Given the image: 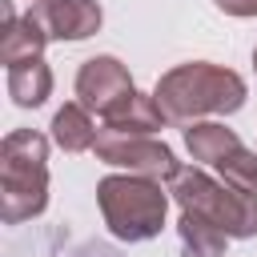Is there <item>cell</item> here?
<instances>
[{
	"label": "cell",
	"mask_w": 257,
	"mask_h": 257,
	"mask_svg": "<svg viewBox=\"0 0 257 257\" xmlns=\"http://www.w3.org/2000/svg\"><path fill=\"white\" fill-rule=\"evenodd\" d=\"M165 120L173 124H193L197 116H213V112H237L249 96L241 72L225 68V64H209V60H189L169 68L157 88H153Z\"/></svg>",
	"instance_id": "1"
},
{
	"label": "cell",
	"mask_w": 257,
	"mask_h": 257,
	"mask_svg": "<svg viewBox=\"0 0 257 257\" xmlns=\"http://www.w3.org/2000/svg\"><path fill=\"white\" fill-rule=\"evenodd\" d=\"M48 205V137L36 128H12L0 141V217L20 225Z\"/></svg>",
	"instance_id": "2"
},
{
	"label": "cell",
	"mask_w": 257,
	"mask_h": 257,
	"mask_svg": "<svg viewBox=\"0 0 257 257\" xmlns=\"http://www.w3.org/2000/svg\"><path fill=\"white\" fill-rule=\"evenodd\" d=\"M169 197L161 189V181L153 177H137V173H112L96 185V205L100 217L108 225V233L116 241H149L165 229V213H169Z\"/></svg>",
	"instance_id": "3"
},
{
	"label": "cell",
	"mask_w": 257,
	"mask_h": 257,
	"mask_svg": "<svg viewBox=\"0 0 257 257\" xmlns=\"http://www.w3.org/2000/svg\"><path fill=\"white\" fill-rule=\"evenodd\" d=\"M169 193L181 205V213H197L213 221L225 237H237V241L257 237V193H241L225 181H213L201 169H181Z\"/></svg>",
	"instance_id": "4"
},
{
	"label": "cell",
	"mask_w": 257,
	"mask_h": 257,
	"mask_svg": "<svg viewBox=\"0 0 257 257\" xmlns=\"http://www.w3.org/2000/svg\"><path fill=\"white\" fill-rule=\"evenodd\" d=\"M96 161L112 165V169H128L137 177H153V181H173L181 173V161L173 157V149L157 137H120L100 128L96 145H92Z\"/></svg>",
	"instance_id": "5"
},
{
	"label": "cell",
	"mask_w": 257,
	"mask_h": 257,
	"mask_svg": "<svg viewBox=\"0 0 257 257\" xmlns=\"http://www.w3.org/2000/svg\"><path fill=\"white\" fill-rule=\"evenodd\" d=\"M133 92V76L128 68L116 60V56H92L80 64L76 72V100L88 108V112H108L120 96Z\"/></svg>",
	"instance_id": "6"
},
{
	"label": "cell",
	"mask_w": 257,
	"mask_h": 257,
	"mask_svg": "<svg viewBox=\"0 0 257 257\" xmlns=\"http://www.w3.org/2000/svg\"><path fill=\"white\" fill-rule=\"evenodd\" d=\"M32 16L44 24L48 40H88L104 24L96 0H40L32 4Z\"/></svg>",
	"instance_id": "7"
},
{
	"label": "cell",
	"mask_w": 257,
	"mask_h": 257,
	"mask_svg": "<svg viewBox=\"0 0 257 257\" xmlns=\"http://www.w3.org/2000/svg\"><path fill=\"white\" fill-rule=\"evenodd\" d=\"M0 12H4L0 60H4L8 68H12V64H24V60H40V52H44V44H48V32H44V24L32 16V8H28L24 16H16V12H12V0H4Z\"/></svg>",
	"instance_id": "8"
},
{
	"label": "cell",
	"mask_w": 257,
	"mask_h": 257,
	"mask_svg": "<svg viewBox=\"0 0 257 257\" xmlns=\"http://www.w3.org/2000/svg\"><path fill=\"white\" fill-rule=\"evenodd\" d=\"M161 124H165V112H161L157 96L153 92H137V88L128 96H120L104 112V128L120 133V137H153Z\"/></svg>",
	"instance_id": "9"
},
{
	"label": "cell",
	"mask_w": 257,
	"mask_h": 257,
	"mask_svg": "<svg viewBox=\"0 0 257 257\" xmlns=\"http://www.w3.org/2000/svg\"><path fill=\"white\" fill-rule=\"evenodd\" d=\"M96 137H100V128H96L92 112H88L80 100L56 108V116H52V141H56L64 153H88V149L96 145Z\"/></svg>",
	"instance_id": "10"
},
{
	"label": "cell",
	"mask_w": 257,
	"mask_h": 257,
	"mask_svg": "<svg viewBox=\"0 0 257 257\" xmlns=\"http://www.w3.org/2000/svg\"><path fill=\"white\" fill-rule=\"evenodd\" d=\"M8 96L20 108H40L52 96V68L44 60H24L8 68Z\"/></svg>",
	"instance_id": "11"
},
{
	"label": "cell",
	"mask_w": 257,
	"mask_h": 257,
	"mask_svg": "<svg viewBox=\"0 0 257 257\" xmlns=\"http://www.w3.org/2000/svg\"><path fill=\"white\" fill-rule=\"evenodd\" d=\"M237 145H241L237 133L225 128V124H217V120H193V124L185 128V149H189V157L201 161V165H217V161L229 157Z\"/></svg>",
	"instance_id": "12"
},
{
	"label": "cell",
	"mask_w": 257,
	"mask_h": 257,
	"mask_svg": "<svg viewBox=\"0 0 257 257\" xmlns=\"http://www.w3.org/2000/svg\"><path fill=\"white\" fill-rule=\"evenodd\" d=\"M177 233H181V245H185L189 257H225L229 237H225L213 221H205V217H197V213H181Z\"/></svg>",
	"instance_id": "13"
},
{
	"label": "cell",
	"mask_w": 257,
	"mask_h": 257,
	"mask_svg": "<svg viewBox=\"0 0 257 257\" xmlns=\"http://www.w3.org/2000/svg\"><path fill=\"white\" fill-rule=\"evenodd\" d=\"M217 173H221L225 185H233L241 193H257V153H249L245 145H237L229 157H221Z\"/></svg>",
	"instance_id": "14"
},
{
	"label": "cell",
	"mask_w": 257,
	"mask_h": 257,
	"mask_svg": "<svg viewBox=\"0 0 257 257\" xmlns=\"http://www.w3.org/2000/svg\"><path fill=\"white\" fill-rule=\"evenodd\" d=\"M213 4H217L225 16H241V20H245V16H257V0H213Z\"/></svg>",
	"instance_id": "15"
},
{
	"label": "cell",
	"mask_w": 257,
	"mask_h": 257,
	"mask_svg": "<svg viewBox=\"0 0 257 257\" xmlns=\"http://www.w3.org/2000/svg\"><path fill=\"white\" fill-rule=\"evenodd\" d=\"M253 72H257V48H253Z\"/></svg>",
	"instance_id": "16"
},
{
	"label": "cell",
	"mask_w": 257,
	"mask_h": 257,
	"mask_svg": "<svg viewBox=\"0 0 257 257\" xmlns=\"http://www.w3.org/2000/svg\"><path fill=\"white\" fill-rule=\"evenodd\" d=\"M32 4H40V0H32Z\"/></svg>",
	"instance_id": "17"
}]
</instances>
